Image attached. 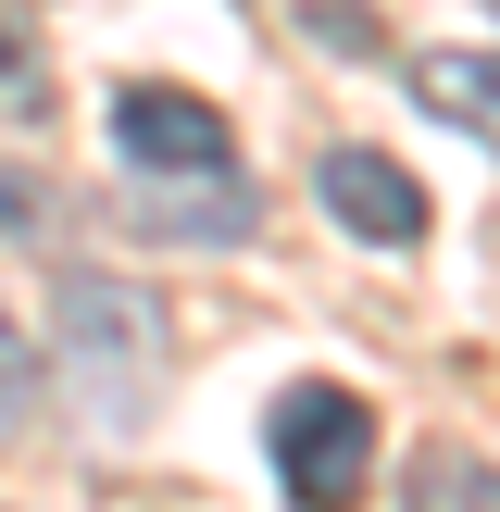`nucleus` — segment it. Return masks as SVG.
Here are the masks:
<instances>
[{
  "mask_svg": "<svg viewBox=\"0 0 500 512\" xmlns=\"http://www.w3.org/2000/svg\"><path fill=\"white\" fill-rule=\"evenodd\" d=\"M0 113L13 125H38L50 113V75H38V38H25V13L0 0Z\"/></svg>",
  "mask_w": 500,
  "mask_h": 512,
  "instance_id": "8",
  "label": "nucleus"
},
{
  "mask_svg": "<svg viewBox=\"0 0 500 512\" xmlns=\"http://www.w3.org/2000/svg\"><path fill=\"white\" fill-rule=\"evenodd\" d=\"M113 150H125V188H213V175H238V125L200 88H163V75L113 88Z\"/></svg>",
  "mask_w": 500,
  "mask_h": 512,
  "instance_id": "3",
  "label": "nucleus"
},
{
  "mask_svg": "<svg viewBox=\"0 0 500 512\" xmlns=\"http://www.w3.org/2000/svg\"><path fill=\"white\" fill-rule=\"evenodd\" d=\"M50 338H63V388L100 425H125L150 400V363H163V300L138 275H63L50 288Z\"/></svg>",
  "mask_w": 500,
  "mask_h": 512,
  "instance_id": "1",
  "label": "nucleus"
},
{
  "mask_svg": "<svg viewBox=\"0 0 500 512\" xmlns=\"http://www.w3.org/2000/svg\"><path fill=\"white\" fill-rule=\"evenodd\" d=\"M313 200H325V225H350V238H375V250H413L425 238V188L388 163V150H363V138H338L313 163Z\"/></svg>",
  "mask_w": 500,
  "mask_h": 512,
  "instance_id": "4",
  "label": "nucleus"
},
{
  "mask_svg": "<svg viewBox=\"0 0 500 512\" xmlns=\"http://www.w3.org/2000/svg\"><path fill=\"white\" fill-rule=\"evenodd\" d=\"M125 213H138L150 238H250L263 200H250L238 175H213V188H125Z\"/></svg>",
  "mask_w": 500,
  "mask_h": 512,
  "instance_id": "6",
  "label": "nucleus"
},
{
  "mask_svg": "<svg viewBox=\"0 0 500 512\" xmlns=\"http://www.w3.org/2000/svg\"><path fill=\"white\" fill-rule=\"evenodd\" d=\"M25 400H38V338H25V325L0 313V438L25 425Z\"/></svg>",
  "mask_w": 500,
  "mask_h": 512,
  "instance_id": "9",
  "label": "nucleus"
},
{
  "mask_svg": "<svg viewBox=\"0 0 500 512\" xmlns=\"http://www.w3.org/2000/svg\"><path fill=\"white\" fill-rule=\"evenodd\" d=\"M0 225H50V200L25 188V175H0Z\"/></svg>",
  "mask_w": 500,
  "mask_h": 512,
  "instance_id": "10",
  "label": "nucleus"
},
{
  "mask_svg": "<svg viewBox=\"0 0 500 512\" xmlns=\"http://www.w3.org/2000/svg\"><path fill=\"white\" fill-rule=\"evenodd\" d=\"M263 450H275V488H288V512H363V488H375V413H363L350 388H325V375L275 388Z\"/></svg>",
  "mask_w": 500,
  "mask_h": 512,
  "instance_id": "2",
  "label": "nucleus"
},
{
  "mask_svg": "<svg viewBox=\"0 0 500 512\" xmlns=\"http://www.w3.org/2000/svg\"><path fill=\"white\" fill-rule=\"evenodd\" d=\"M413 100L438 125H463V138L500 150V50H425V63H413Z\"/></svg>",
  "mask_w": 500,
  "mask_h": 512,
  "instance_id": "5",
  "label": "nucleus"
},
{
  "mask_svg": "<svg viewBox=\"0 0 500 512\" xmlns=\"http://www.w3.org/2000/svg\"><path fill=\"white\" fill-rule=\"evenodd\" d=\"M413 512H500V463H475V450H413Z\"/></svg>",
  "mask_w": 500,
  "mask_h": 512,
  "instance_id": "7",
  "label": "nucleus"
}]
</instances>
